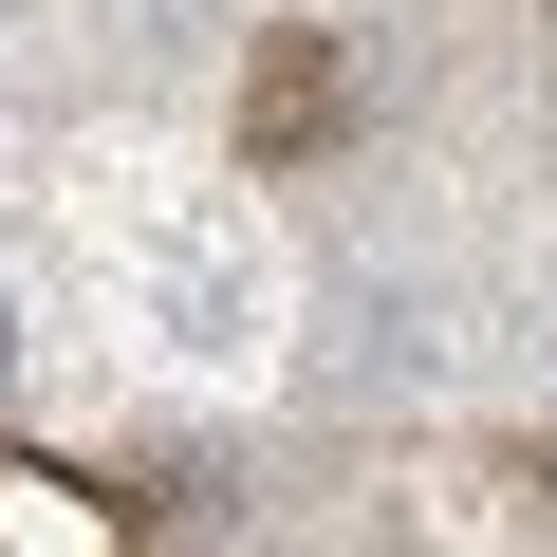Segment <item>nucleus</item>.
Returning a JSON list of instances; mask_svg holds the SVG:
<instances>
[{"instance_id":"1","label":"nucleus","mask_w":557,"mask_h":557,"mask_svg":"<svg viewBox=\"0 0 557 557\" xmlns=\"http://www.w3.org/2000/svg\"><path fill=\"white\" fill-rule=\"evenodd\" d=\"M0 372H20V278H0Z\"/></svg>"}]
</instances>
